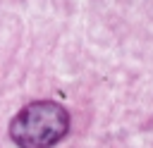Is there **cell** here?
Wrapping results in <instances>:
<instances>
[{"instance_id": "cell-1", "label": "cell", "mask_w": 153, "mask_h": 148, "mask_svg": "<svg viewBox=\"0 0 153 148\" xmlns=\"http://www.w3.org/2000/svg\"><path fill=\"white\" fill-rule=\"evenodd\" d=\"M69 131V112L53 100L22 107L10 122V138L19 148H53Z\"/></svg>"}]
</instances>
